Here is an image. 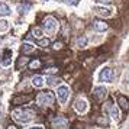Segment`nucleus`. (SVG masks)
<instances>
[{
	"instance_id": "obj_29",
	"label": "nucleus",
	"mask_w": 129,
	"mask_h": 129,
	"mask_svg": "<svg viewBox=\"0 0 129 129\" xmlns=\"http://www.w3.org/2000/svg\"><path fill=\"white\" fill-rule=\"evenodd\" d=\"M97 2H100V3H103V5H109L112 0H97Z\"/></svg>"
},
{
	"instance_id": "obj_23",
	"label": "nucleus",
	"mask_w": 129,
	"mask_h": 129,
	"mask_svg": "<svg viewBox=\"0 0 129 129\" xmlns=\"http://www.w3.org/2000/svg\"><path fill=\"white\" fill-rule=\"evenodd\" d=\"M7 28H9V22L7 20H0V32L7 30Z\"/></svg>"
},
{
	"instance_id": "obj_30",
	"label": "nucleus",
	"mask_w": 129,
	"mask_h": 129,
	"mask_svg": "<svg viewBox=\"0 0 129 129\" xmlns=\"http://www.w3.org/2000/svg\"><path fill=\"white\" fill-rule=\"evenodd\" d=\"M29 129H44V126H41V125H38V126H32V128Z\"/></svg>"
},
{
	"instance_id": "obj_3",
	"label": "nucleus",
	"mask_w": 129,
	"mask_h": 129,
	"mask_svg": "<svg viewBox=\"0 0 129 129\" xmlns=\"http://www.w3.org/2000/svg\"><path fill=\"white\" fill-rule=\"evenodd\" d=\"M36 102L38 105L42 106V107H47V106H51L54 103V94L51 91H42L36 96Z\"/></svg>"
},
{
	"instance_id": "obj_14",
	"label": "nucleus",
	"mask_w": 129,
	"mask_h": 129,
	"mask_svg": "<svg viewBox=\"0 0 129 129\" xmlns=\"http://www.w3.org/2000/svg\"><path fill=\"white\" fill-rule=\"evenodd\" d=\"M10 15V7L5 2H0V16H9Z\"/></svg>"
},
{
	"instance_id": "obj_5",
	"label": "nucleus",
	"mask_w": 129,
	"mask_h": 129,
	"mask_svg": "<svg viewBox=\"0 0 129 129\" xmlns=\"http://www.w3.org/2000/svg\"><path fill=\"white\" fill-rule=\"evenodd\" d=\"M67 125H68V119L61 116V115H58V116H55L52 119V126L55 129H64Z\"/></svg>"
},
{
	"instance_id": "obj_11",
	"label": "nucleus",
	"mask_w": 129,
	"mask_h": 129,
	"mask_svg": "<svg viewBox=\"0 0 129 129\" xmlns=\"http://www.w3.org/2000/svg\"><path fill=\"white\" fill-rule=\"evenodd\" d=\"M10 61H12V51L10 49H5V52H3V58H2V65H7L10 64Z\"/></svg>"
},
{
	"instance_id": "obj_7",
	"label": "nucleus",
	"mask_w": 129,
	"mask_h": 129,
	"mask_svg": "<svg viewBox=\"0 0 129 129\" xmlns=\"http://www.w3.org/2000/svg\"><path fill=\"white\" fill-rule=\"evenodd\" d=\"M57 94H58V99L61 103H65L67 99H68V94H70V88L67 86H59L58 90H57Z\"/></svg>"
},
{
	"instance_id": "obj_24",
	"label": "nucleus",
	"mask_w": 129,
	"mask_h": 129,
	"mask_svg": "<svg viewBox=\"0 0 129 129\" xmlns=\"http://www.w3.org/2000/svg\"><path fill=\"white\" fill-rule=\"evenodd\" d=\"M22 51H23V52H30V51H34V47H32L30 44H28V42H25L23 47H22Z\"/></svg>"
},
{
	"instance_id": "obj_22",
	"label": "nucleus",
	"mask_w": 129,
	"mask_h": 129,
	"mask_svg": "<svg viewBox=\"0 0 129 129\" xmlns=\"http://www.w3.org/2000/svg\"><path fill=\"white\" fill-rule=\"evenodd\" d=\"M41 61L39 59H34V61H30L29 62V68L30 70H38V68H41Z\"/></svg>"
},
{
	"instance_id": "obj_2",
	"label": "nucleus",
	"mask_w": 129,
	"mask_h": 129,
	"mask_svg": "<svg viewBox=\"0 0 129 129\" xmlns=\"http://www.w3.org/2000/svg\"><path fill=\"white\" fill-rule=\"evenodd\" d=\"M42 29H44V32H47L49 35H54L57 32V29H58L57 19L54 18V16H47V18L44 19V22H42Z\"/></svg>"
},
{
	"instance_id": "obj_27",
	"label": "nucleus",
	"mask_w": 129,
	"mask_h": 129,
	"mask_svg": "<svg viewBox=\"0 0 129 129\" xmlns=\"http://www.w3.org/2000/svg\"><path fill=\"white\" fill-rule=\"evenodd\" d=\"M97 123H100V125H105V126H107V119H105V117H99V119H97Z\"/></svg>"
},
{
	"instance_id": "obj_16",
	"label": "nucleus",
	"mask_w": 129,
	"mask_h": 129,
	"mask_svg": "<svg viewBox=\"0 0 129 129\" xmlns=\"http://www.w3.org/2000/svg\"><path fill=\"white\" fill-rule=\"evenodd\" d=\"M117 102H119V106L122 107L123 110H128L129 109V102H128V99H126L125 96H119Z\"/></svg>"
},
{
	"instance_id": "obj_12",
	"label": "nucleus",
	"mask_w": 129,
	"mask_h": 129,
	"mask_svg": "<svg viewBox=\"0 0 129 129\" xmlns=\"http://www.w3.org/2000/svg\"><path fill=\"white\" fill-rule=\"evenodd\" d=\"M107 112L110 113V116L113 117V119H119V110H117V107L115 105H112V103H109L107 105Z\"/></svg>"
},
{
	"instance_id": "obj_25",
	"label": "nucleus",
	"mask_w": 129,
	"mask_h": 129,
	"mask_svg": "<svg viewBox=\"0 0 129 129\" xmlns=\"http://www.w3.org/2000/svg\"><path fill=\"white\" fill-rule=\"evenodd\" d=\"M45 73H47V74H55V73H58V68H57V67H51V68L45 70Z\"/></svg>"
},
{
	"instance_id": "obj_18",
	"label": "nucleus",
	"mask_w": 129,
	"mask_h": 129,
	"mask_svg": "<svg viewBox=\"0 0 129 129\" xmlns=\"http://www.w3.org/2000/svg\"><path fill=\"white\" fill-rule=\"evenodd\" d=\"M32 35L35 36L36 39H39V38H42V35H44V29L39 28V26H35V28H32Z\"/></svg>"
},
{
	"instance_id": "obj_8",
	"label": "nucleus",
	"mask_w": 129,
	"mask_h": 129,
	"mask_svg": "<svg viewBox=\"0 0 129 129\" xmlns=\"http://www.w3.org/2000/svg\"><path fill=\"white\" fill-rule=\"evenodd\" d=\"M93 94H94V97H96L97 100H103L106 96H107V88L103 87V86H99V87L94 88Z\"/></svg>"
},
{
	"instance_id": "obj_26",
	"label": "nucleus",
	"mask_w": 129,
	"mask_h": 129,
	"mask_svg": "<svg viewBox=\"0 0 129 129\" xmlns=\"http://www.w3.org/2000/svg\"><path fill=\"white\" fill-rule=\"evenodd\" d=\"M64 2L67 3V5H70V6H77L80 0H64Z\"/></svg>"
},
{
	"instance_id": "obj_4",
	"label": "nucleus",
	"mask_w": 129,
	"mask_h": 129,
	"mask_svg": "<svg viewBox=\"0 0 129 129\" xmlns=\"http://www.w3.org/2000/svg\"><path fill=\"white\" fill-rule=\"evenodd\" d=\"M99 81L102 83H110L113 81V70L110 67H105L99 74Z\"/></svg>"
},
{
	"instance_id": "obj_15",
	"label": "nucleus",
	"mask_w": 129,
	"mask_h": 129,
	"mask_svg": "<svg viewBox=\"0 0 129 129\" xmlns=\"http://www.w3.org/2000/svg\"><path fill=\"white\" fill-rule=\"evenodd\" d=\"M32 84H34V87H42L45 84V80L41 76H35L32 78Z\"/></svg>"
},
{
	"instance_id": "obj_21",
	"label": "nucleus",
	"mask_w": 129,
	"mask_h": 129,
	"mask_svg": "<svg viewBox=\"0 0 129 129\" xmlns=\"http://www.w3.org/2000/svg\"><path fill=\"white\" fill-rule=\"evenodd\" d=\"M39 47H42V48H45V47H48V45H51V41L48 39V38H39L38 39V42H36Z\"/></svg>"
},
{
	"instance_id": "obj_10",
	"label": "nucleus",
	"mask_w": 129,
	"mask_h": 129,
	"mask_svg": "<svg viewBox=\"0 0 129 129\" xmlns=\"http://www.w3.org/2000/svg\"><path fill=\"white\" fill-rule=\"evenodd\" d=\"M107 23H105V22H102V20H94L93 22V29L96 30V32H105V30H107Z\"/></svg>"
},
{
	"instance_id": "obj_13",
	"label": "nucleus",
	"mask_w": 129,
	"mask_h": 129,
	"mask_svg": "<svg viewBox=\"0 0 129 129\" xmlns=\"http://www.w3.org/2000/svg\"><path fill=\"white\" fill-rule=\"evenodd\" d=\"M32 100V96L28 94V96H18L13 99V103L15 105H20V103H26V102H30Z\"/></svg>"
},
{
	"instance_id": "obj_1",
	"label": "nucleus",
	"mask_w": 129,
	"mask_h": 129,
	"mask_svg": "<svg viewBox=\"0 0 129 129\" xmlns=\"http://www.w3.org/2000/svg\"><path fill=\"white\" fill-rule=\"evenodd\" d=\"M12 116L15 120L20 123H28L35 117V110H32L29 107H22V109H15L12 112Z\"/></svg>"
},
{
	"instance_id": "obj_19",
	"label": "nucleus",
	"mask_w": 129,
	"mask_h": 129,
	"mask_svg": "<svg viewBox=\"0 0 129 129\" xmlns=\"http://www.w3.org/2000/svg\"><path fill=\"white\" fill-rule=\"evenodd\" d=\"M59 83H61V80L59 78H57V77H47V84L48 86H58Z\"/></svg>"
},
{
	"instance_id": "obj_9",
	"label": "nucleus",
	"mask_w": 129,
	"mask_h": 129,
	"mask_svg": "<svg viewBox=\"0 0 129 129\" xmlns=\"http://www.w3.org/2000/svg\"><path fill=\"white\" fill-rule=\"evenodd\" d=\"M74 109H76L78 113H84L87 110V102L83 99H77L76 103H74Z\"/></svg>"
},
{
	"instance_id": "obj_20",
	"label": "nucleus",
	"mask_w": 129,
	"mask_h": 129,
	"mask_svg": "<svg viewBox=\"0 0 129 129\" xmlns=\"http://www.w3.org/2000/svg\"><path fill=\"white\" fill-rule=\"evenodd\" d=\"M76 44H77V47H80V48L86 47V45H87V38H86V36H78Z\"/></svg>"
},
{
	"instance_id": "obj_6",
	"label": "nucleus",
	"mask_w": 129,
	"mask_h": 129,
	"mask_svg": "<svg viewBox=\"0 0 129 129\" xmlns=\"http://www.w3.org/2000/svg\"><path fill=\"white\" fill-rule=\"evenodd\" d=\"M93 10H94V13H96L97 16H102V18H110L112 15H113L112 9L105 7V6H97V7H94Z\"/></svg>"
},
{
	"instance_id": "obj_17",
	"label": "nucleus",
	"mask_w": 129,
	"mask_h": 129,
	"mask_svg": "<svg viewBox=\"0 0 129 129\" xmlns=\"http://www.w3.org/2000/svg\"><path fill=\"white\" fill-rule=\"evenodd\" d=\"M30 5L29 3H23V5H19L18 6V12L20 13V15H26V13L29 12V9H30Z\"/></svg>"
},
{
	"instance_id": "obj_31",
	"label": "nucleus",
	"mask_w": 129,
	"mask_h": 129,
	"mask_svg": "<svg viewBox=\"0 0 129 129\" xmlns=\"http://www.w3.org/2000/svg\"><path fill=\"white\" fill-rule=\"evenodd\" d=\"M7 129H16L15 126H7Z\"/></svg>"
},
{
	"instance_id": "obj_28",
	"label": "nucleus",
	"mask_w": 129,
	"mask_h": 129,
	"mask_svg": "<svg viewBox=\"0 0 129 129\" xmlns=\"http://www.w3.org/2000/svg\"><path fill=\"white\" fill-rule=\"evenodd\" d=\"M52 48L54 49H61V48H62V44H61V42H54V45H52Z\"/></svg>"
}]
</instances>
